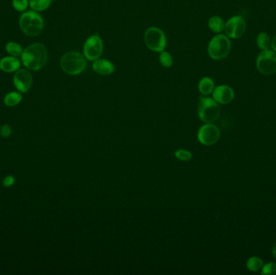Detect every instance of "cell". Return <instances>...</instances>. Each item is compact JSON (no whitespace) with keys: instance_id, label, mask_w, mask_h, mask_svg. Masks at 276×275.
I'll list each match as a JSON object with an SVG mask.
<instances>
[{"instance_id":"cell-23","label":"cell","mask_w":276,"mask_h":275,"mask_svg":"<svg viewBox=\"0 0 276 275\" xmlns=\"http://www.w3.org/2000/svg\"><path fill=\"white\" fill-rule=\"evenodd\" d=\"M12 5L17 12H24L29 5L28 0H12Z\"/></svg>"},{"instance_id":"cell-27","label":"cell","mask_w":276,"mask_h":275,"mask_svg":"<svg viewBox=\"0 0 276 275\" xmlns=\"http://www.w3.org/2000/svg\"><path fill=\"white\" fill-rule=\"evenodd\" d=\"M15 183H16L15 177L13 175H7L2 180V186L6 188H9L14 185Z\"/></svg>"},{"instance_id":"cell-8","label":"cell","mask_w":276,"mask_h":275,"mask_svg":"<svg viewBox=\"0 0 276 275\" xmlns=\"http://www.w3.org/2000/svg\"><path fill=\"white\" fill-rule=\"evenodd\" d=\"M104 50V44L101 37L98 34H94L88 37L83 46V54L86 59L94 62L99 59Z\"/></svg>"},{"instance_id":"cell-2","label":"cell","mask_w":276,"mask_h":275,"mask_svg":"<svg viewBox=\"0 0 276 275\" xmlns=\"http://www.w3.org/2000/svg\"><path fill=\"white\" fill-rule=\"evenodd\" d=\"M22 32L29 37H37L44 28V21L41 15L35 11L23 12L19 20Z\"/></svg>"},{"instance_id":"cell-22","label":"cell","mask_w":276,"mask_h":275,"mask_svg":"<svg viewBox=\"0 0 276 275\" xmlns=\"http://www.w3.org/2000/svg\"><path fill=\"white\" fill-rule=\"evenodd\" d=\"M159 62L161 63V66L166 68H170L172 67L174 63V59L171 54L166 52V51H162L160 53L159 55Z\"/></svg>"},{"instance_id":"cell-16","label":"cell","mask_w":276,"mask_h":275,"mask_svg":"<svg viewBox=\"0 0 276 275\" xmlns=\"http://www.w3.org/2000/svg\"><path fill=\"white\" fill-rule=\"evenodd\" d=\"M22 99L23 97L21 92H9L8 94L5 95L3 103L7 107H15L22 101Z\"/></svg>"},{"instance_id":"cell-7","label":"cell","mask_w":276,"mask_h":275,"mask_svg":"<svg viewBox=\"0 0 276 275\" xmlns=\"http://www.w3.org/2000/svg\"><path fill=\"white\" fill-rule=\"evenodd\" d=\"M256 67L264 75H272L276 72V53L275 51L263 50L256 60Z\"/></svg>"},{"instance_id":"cell-20","label":"cell","mask_w":276,"mask_h":275,"mask_svg":"<svg viewBox=\"0 0 276 275\" xmlns=\"http://www.w3.org/2000/svg\"><path fill=\"white\" fill-rule=\"evenodd\" d=\"M257 45H258V48L262 49V51L267 50L272 46V41L266 32H260L257 37Z\"/></svg>"},{"instance_id":"cell-4","label":"cell","mask_w":276,"mask_h":275,"mask_svg":"<svg viewBox=\"0 0 276 275\" xmlns=\"http://www.w3.org/2000/svg\"><path fill=\"white\" fill-rule=\"evenodd\" d=\"M221 115V108L214 99L209 97L201 96L198 104V115L206 124L213 123L219 119Z\"/></svg>"},{"instance_id":"cell-6","label":"cell","mask_w":276,"mask_h":275,"mask_svg":"<svg viewBox=\"0 0 276 275\" xmlns=\"http://www.w3.org/2000/svg\"><path fill=\"white\" fill-rule=\"evenodd\" d=\"M144 42L150 50L161 53L166 48L167 39L162 30L157 27H150L145 31Z\"/></svg>"},{"instance_id":"cell-21","label":"cell","mask_w":276,"mask_h":275,"mask_svg":"<svg viewBox=\"0 0 276 275\" xmlns=\"http://www.w3.org/2000/svg\"><path fill=\"white\" fill-rule=\"evenodd\" d=\"M6 50L7 53H9L10 55L13 56V57H19L21 56L23 53V48L20 44L16 43V42H8L6 46Z\"/></svg>"},{"instance_id":"cell-13","label":"cell","mask_w":276,"mask_h":275,"mask_svg":"<svg viewBox=\"0 0 276 275\" xmlns=\"http://www.w3.org/2000/svg\"><path fill=\"white\" fill-rule=\"evenodd\" d=\"M92 69L100 75H110L115 72V66L107 59H97L92 65Z\"/></svg>"},{"instance_id":"cell-1","label":"cell","mask_w":276,"mask_h":275,"mask_svg":"<svg viewBox=\"0 0 276 275\" xmlns=\"http://www.w3.org/2000/svg\"><path fill=\"white\" fill-rule=\"evenodd\" d=\"M21 60L27 69L37 71L46 67L48 62V52L44 45L32 44L23 51Z\"/></svg>"},{"instance_id":"cell-24","label":"cell","mask_w":276,"mask_h":275,"mask_svg":"<svg viewBox=\"0 0 276 275\" xmlns=\"http://www.w3.org/2000/svg\"><path fill=\"white\" fill-rule=\"evenodd\" d=\"M262 275H276V264L274 262H269L262 266Z\"/></svg>"},{"instance_id":"cell-14","label":"cell","mask_w":276,"mask_h":275,"mask_svg":"<svg viewBox=\"0 0 276 275\" xmlns=\"http://www.w3.org/2000/svg\"><path fill=\"white\" fill-rule=\"evenodd\" d=\"M21 67V62L13 56H7L0 60V69L6 73L16 72Z\"/></svg>"},{"instance_id":"cell-12","label":"cell","mask_w":276,"mask_h":275,"mask_svg":"<svg viewBox=\"0 0 276 275\" xmlns=\"http://www.w3.org/2000/svg\"><path fill=\"white\" fill-rule=\"evenodd\" d=\"M213 99L220 104H228L234 99V92L231 87L227 85L216 87L213 91Z\"/></svg>"},{"instance_id":"cell-15","label":"cell","mask_w":276,"mask_h":275,"mask_svg":"<svg viewBox=\"0 0 276 275\" xmlns=\"http://www.w3.org/2000/svg\"><path fill=\"white\" fill-rule=\"evenodd\" d=\"M198 88L201 94L207 96L214 91V82L209 77H204L200 79Z\"/></svg>"},{"instance_id":"cell-5","label":"cell","mask_w":276,"mask_h":275,"mask_svg":"<svg viewBox=\"0 0 276 275\" xmlns=\"http://www.w3.org/2000/svg\"><path fill=\"white\" fill-rule=\"evenodd\" d=\"M231 50V42L226 35L218 34L212 37L207 46L210 58L215 61H221L229 55Z\"/></svg>"},{"instance_id":"cell-19","label":"cell","mask_w":276,"mask_h":275,"mask_svg":"<svg viewBox=\"0 0 276 275\" xmlns=\"http://www.w3.org/2000/svg\"><path fill=\"white\" fill-rule=\"evenodd\" d=\"M263 261L258 257H251L249 258L248 261L246 262V266L248 268L249 271L252 272H257V271H261L263 266Z\"/></svg>"},{"instance_id":"cell-18","label":"cell","mask_w":276,"mask_h":275,"mask_svg":"<svg viewBox=\"0 0 276 275\" xmlns=\"http://www.w3.org/2000/svg\"><path fill=\"white\" fill-rule=\"evenodd\" d=\"M53 0H29V6L35 12H43L48 9Z\"/></svg>"},{"instance_id":"cell-17","label":"cell","mask_w":276,"mask_h":275,"mask_svg":"<svg viewBox=\"0 0 276 275\" xmlns=\"http://www.w3.org/2000/svg\"><path fill=\"white\" fill-rule=\"evenodd\" d=\"M226 23L224 22L223 19L219 16H212L208 21V27L212 32L216 33H221L225 30Z\"/></svg>"},{"instance_id":"cell-3","label":"cell","mask_w":276,"mask_h":275,"mask_svg":"<svg viewBox=\"0 0 276 275\" xmlns=\"http://www.w3.org/2000/svg\"><path fill=\"white\" fill-rule=\"evenodd\" d=\"M61 67L67 74L78 75L85 70L87 61L83 54L76 51H72L62 56Z\"/></svg>"},{"instance_id":"cell-26","label":"cell","mask_w":276,"mask_h":275,"mask_svg":"<svg viewBox=\"0 0 276 275\" xmlns=\"http://www.w3.org/2000/svg\"><path fill=\"white\" fill-rule=\"evenodd\" d=\"M12 129L9 124H3L0 128V136L3 138H8L12 136Z\"/></svg>"},{"instance_id":"cell-9","label":"cell","mask_w":276,"mask_h":275,"mask_svg":"<svg viewBox=\"0 0 276 275\" xmlns=\"http://www.w3.org/2000/svg\"><path fill=\"white\" fill-rule=\"evenodd\" d=\"M246 23L242 16H236L230 18L226 23L225 31L226 36L232 39H238L244 35Z\"/></svg>"},{"instance_id":"cell-25","label":"cell","mask_w":276,"mask_h":275,"mask_svg":"<svg viewBox=\"0 0 276 275\" xmlns=\"http://www.w3.org/2000/svg\"><path fill=\"white\" fill-rule=\"evenodd\" d=\"M175 156L181 160H190L192 158L191 152L186 151L185 149H179L175 152Z\"/></svg>"},{"instance_id":"cell-28","label":"cell","mask_w":276,"mask_h":275,"mask_svg":"<svg viewBox=\"0 0 276 275\" xmlns=\"http://www.w3.org/2000/svg\"><path fill=\"white\" fill-rule=\"evenodd\" d=\"M271 47L272 48V50L275 51L276 53V36L273 37V39L272 40V46Z\"/></svg>"},{"instance_id":"cell-10","label":"cell","mask_w":276,"mask_h":275,"mask_svg":"<svg viewBox=\"0 0 276 275\" xmlns=\"http://www.w3.org/2000/svg\"><path fill=\"white\" fill-rule=\"evenodd\" d=\"M220 130L212 123L206 124L200 128L198 132V140L205 145H212L218 141Z\"/></svg>"},{"instance_id":"cell-11","label":"cell","mask_w":276,"mask_h":275,"mask_svg":"<svg viewBox=\"0 0 276 275\" xmlns=\"http://www.w3.org/2000/svg\"><path fill=\"white\" fill-rule=\"evenodd\" d=\"M13 83L18 92L27 93L32 87V73L28 69H19L15 73Z\"/></svg>"},{"instance_id":"cell-29","label":"cell","mask_w":276,"mask_h":275,"mask_svg":"<svg viewBox=\"0 0 276 275\" xmlns=\"http://www.w3.org/2000/svg\"><path fill=\"white\" fill-rule=\"evenodd\" d=\"M272 253H273V256H274L275 258L276 259V243L275 244L274 246L272 248Z\"/></svg>"}]
</instances>
